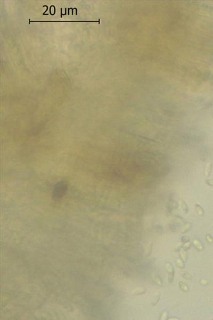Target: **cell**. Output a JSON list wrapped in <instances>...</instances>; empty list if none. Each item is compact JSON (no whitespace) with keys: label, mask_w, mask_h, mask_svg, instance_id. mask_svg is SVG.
I'll return each mask as SVG.
<instances>
[{"label":"cell","mask_w":213,"mask_h":320,"mask_svg":"<svg viewBox=\"0 0 213 320\" xmlns=\"http://www.w3.org/2000/svg\"><path fill=\"white\" fill-rule=\"evenodd\" d=\"M153 279H154L155 281L159 285V286H162V285H163L162 281H161L159 277L154 276V278H153Z\"/></svg>","instance_id":"obj_15"},{"label":"cell","mask_w":213,"mask_h":320,"mask_svg":"<svg viewBox=\"0 0 213 320\" xmlns=\"http://www.w3.org/2000/svg\"><path fill=\"white\" fill-rule=\"evenodd\" d=\"M195 207H196V209L197 212L198 214V215L199 216H203L204 215V210L203 209H202V207L200 206L198 204H196L195 205Z\"/></svg>","instance_id":"obj_9"},{"label":"cell","mask_w":213,"mask_h":320,"mask_svg":"<svg viewBox=\"0 0 213 320\" xmlns=\"http://www.w3.org/2000/svg\"><path fill=\"white\" fill-rule=\"evenodd\" d=\"M176 263H177V264L178 266H179L180 268H184V267H185V265H184L183 261L182 259H179H179H177L176 260Z\"/></svg>","instance_id":"obj_13"},{"label":"cell","mask_w":213,"mask_h":320,"mask_svg":"<svg viewBox=\"0 0 213 320\" xmlns=\"http://www.w3.org/2000/svg\"><path fill=\"white\" fill-rule=\"evenodd\" d=\"M206 183L208 184L210 186H213V179L212 180H208L206 181Z\"/></svg>","instance_id":"obj_20"},{"label":"cell","mask_w":213,"mask_h":320,"mask_svg":"<svg viewBox=\"0 0 213 320\" xmlns=\"http://www.w3.org/2000/svg\"><path fill=\"white\" fill-rule=\"evenodd\" d=\"M151 247H152V244H150V243L149 244L148 246H147V247L146 248V253L147 255H149L150 253V251L151 249Z\"/></svg>","instance_id":"obj_17"},{"label":"cell","mask_w":213,"mask_h":320,"mask_svg":"<svg viewBox=\"0 0 213 320\" xmlns=\"http://www.w3.org/2000/svg\"><path fill=\"white\" fill-rule=\"evenodd\" d=\"M145 291V290L144 288H142V287H138L132 290V294L133 295H140L144 293Z\"/></svg>","instance_id":"obj_7"},{"label":"cell","mask_w":213,"mask_h":320,"mask_svg":"<svg viewBox=\"0 0 213 320\" xmlns=\"http://www.w3.org/2000/svg\"><path fill=\"white\" fill-rule=\"evenodd\" d=\"M179 205L180 208L182 209V210L184 212H185V213H187L188 212V207L187 205H186V202L184 201V200L180 199L179 200Z\"/></svg>","instance_id":"obj_5"},{"label":"cell","mask_w":213,"mask_h":320,"mask_svg":"<svg viewBox=\"0 0 213 320\" xmlns=\"http://www.w3.org/2000/svg\"><path fill=\"white\" fill-rule=\"evenodd\" d=\"M68 189V183L65 181L58 182L55 185L53 191V199L60 200L65 196Z\"/></svg>","instance_id":"obj_1"},{"label":"cell","mask_w":213,"mask_h":320,"mask_svg":"<svg viewBox=\"0 0 213 320\" xmlns=\"http://www.w3.org/2000/svg\"><path fill=\"white\" fill-rule=\"evenodd\" d=\"M190 227H191V224H190V223H186L182 230L181 231L182 233H185V232H186L188 230H189Z\"/></svg>","instance_id":"obj_11"},{"label":"cell","mask_w":213,"mask_h":320,"mask_svg":"<svg viewBox=\"0 0 213 320\" xmlns=\"http://www.w3.org/2000/svg\"><path fill=\"white\" fill-rule=\"evenodd\" d=\"M179 286L180 287V288H181L182 290H183L184 292H188V290H189V287H188L187 285L185 283H184V282L180 281L179 282Z\"/></svg>","instance_id":"obj_10"},{"label":"cell","mask_w":213,"mask_h":320,"mask_svg":"<svg viewBox=\"0 0 213 320\" xmlns=\"http://www.w3.org/2000/svg\"><path fill=\"white\" fill-rule=\"evenodd\" d=\"M166 268L167 272L168 274V282L169 283H172L173 281L174 280V267H173L172 264L169 263H167L166 264Z\"/></svg>","instance_id":"obj_2"},{"label":"cell","mask_w":213,"mask_h":320,"mask_svg":"<svg viewBox=\"0 0 213 320\" xmlns=\"http://www.w3.org/2000/svg\"><path fill=\"white\" fill-rule=\"evenodd\" d=\"M160 299V294H157L156 296H155L154 298H153L152 300V305H156L157 304V303L158 302V301Z\"/></svg>","instance_id":"obj_12"},{"label":"cell","mask_w":213,"mask_h":320,"mask_svg":"<svg viewBox=\"0 0 213 320\" xmlns=\"http://www.w3.org/2000/svg\"><path fill=\"white\" fill-rule=\"evenodd\" d=\"M212 163H211L210 161H208L207 163H206L205 170V177L206 178L208 177L209 175H210L211 171H212Z\"/></svg>","instance_id":"obj_4"},{"label":"cell","mask_w":213,"mask_h":320,"mask_svg":"<svg viewBox=\"0 0 213 320\" xmlns=\"http://www.w3.org/2000/svg\"><path fill=\"white\" fill-rule=\"evenodd\" d=\"M30 22H99L100 24V20L99 21H31L29 19V24Z\"/></svg>","instance_id":"obj_3"},{"label":"cell","mask_w":213,"mask_h":320,"mask_svg":"<svg viewBox=\"0 0 213 320\" xmlns=\"http://www.w3.org/2000/svg\"><path fill=\"white\" fill-rule=\"evenodd\" d=\"M206 239L209 243H212L213 242V239L210 235L208 234L206 236Z\"/></svg>","instance_id":"obj_19"},{"label":"cell","mask_w":213,"mask_h":320,"mask_svg":"<svg viewBox=\"0 0 213 320\" xmlns=\"http://www.w3.org/2000/svg\"><path fill=\"white\" fill-rule=\"evenodd\" d=\"M180 256L181 259L183 262H186L188 259V255L185 250L181 249L180 251Z\"/></svg>","instance_id":"obj_8"},{"label":"cell","mask_w":213,"mask_h":320,"mask_svg":"<svg viewBox=\"0 0 213 320\" xmlns=\"http://www.w3.org/2000/svg\"><path fill=\"white\" fill-rule=\"evenodd\" d=\"M167 312H164L162 314V315H161L160 319L161 320H165L167 319Z\"/></svg>","instance_id":"obj_18"},{"label":"cell","mask_w":213,"mask_h":320,"mask_svg":"<svg viewBox=\"0 0 213 320\" xmlns=\"http://www.w3.org/2000/svg\"><path fill=\"white\" fill-rule=\"evenodd\" d=\"M169 320H178L177 319H170Z\"/></svg>","instance_id":"obj_21"},{"label":"cell","mask_w":213,"mask_h":320,"mask_svg":"<svg viewBox=\"0 0 213 320\" xmlns=\"http://www.w3.org/2000/svg\"><path fill=\"white\" fill-rule=\"evenodd\" d=\"M181 275H182V276L184 277V278H185L188 280H191L192 279V277L191 276V275L188 273V272H181Z\"/></svg>","instance_id":"obj_14"},{"label":"cell","mask_w":213,"mask_h":320,"mask_svg":"<svg viewBox=\"0 0 213 320\" xmlns=\"http://www.w3.org/2000/svg\"><path fill=\"white\" fill-rule=\"evenodd\" d=\"M193 243L197 249L199 251H202L204 249V247L202 244L197 239H194L193 241Z\"/></svg>","instance_id":"obj_6"},{"label":"cell","mask_w":213,"mask_h":320,"mask_svg":"<svg viewBox=\"0 0 213 320\" xmlns=\"http://www.w3.org/2000/svg\"><path fill=\"white\" fill-rule=\"evenodd\" d=\"M190 247H191V243L189 241H187L184 244V245L183 246V248L184 250H185L186 249H189V248H190Z\"/></svg>","instance_id":"obj_16"}]
</instances>
